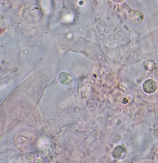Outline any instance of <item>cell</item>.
I'll list each match as a JSON object with an SVG mask.
<instances>
[{"instance_id":"obj_1","label":"cell","mask_w":158,"mask_h":163,"mask_svg":"<svg viewBox=\"0 0 158 163\" xmlns=\"http://www.w3.org/2000/svg\"><path fill=\"white\" fill-rule=\"evenodd\" d=\"M157 88L155 82L151 80H147L143 85V89L145 92L148 93H152L155 92Z\"/></svg>"}]
</instances>
